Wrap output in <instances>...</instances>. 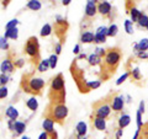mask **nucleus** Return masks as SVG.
Masks as SVG:
<instances>
[{
	"label": "nucleus",
	"mask_w": 148,
	"mask_h": 139,
	"mask_svg": "<svg viewBox=\"0 0 148 139\" xmlns=\"http://www.w3.org/2000/svg\"><path fill=\"white\" fill-rule=\"evenodd\" d=\"M138 26L140 27H143V29H146L147 27V25H148V16L146 15V14H143L142 12V15H141V17L138 18Z\"/></svg>",
	"instance_id": "31"
},
{
	"label": "nucleus",
	"mask_w": 148,
	"mask_h": 139,
	"mask_svg": "<svg viewBox=\"0 0 148 139\" xmlns=\"http://www.w3.org/2000/svg\"><path fill=\"white\" fill-rule=\"evenodd\" d=\"M130 76H131V80L132 82H138L142 80V75H141V72L138 68H135L130 72Z\"/></svg>",
	"instance_id": "24"
},
{
	"label": "nucleus",
	"mask_w": 148,
	"mask_h": 139,
	"mask_svg": "<svg viewBox=\"0 0 148 139\" xmlns=\"http://www.w3.org/2000/svg\"><path fill=\"white\" fill-rule=\"evenodd\" d=\"M101 85V81L100 80H95V81H89V87L90 90H94V89H98V87Z\"/></svg>",
	"instance_id": "41"
},
{
	"label": "nucleus",
	"mask_w": 148,
	"mask_h": 139,
	"mask_svg": "<svg viewBox=\"0 0 148 139\" xmlns=\"http://www.w3.org/2000/svg\"><path fill=\"white\" fill-rule=\"evenodd\" d=\"M138 139H148V122L145 123L140 131V137Z\"/></svg>",
	"instance_id": "30"
},
{
	"label": "nucleus",
	"mask_w": 148,
	"mask_h": 139,
	"mask_svg": "<svg viewBox=\"0 0 148 139\" xmlns=\"http://www.w3.org/2000/svg\"><path fill=\"white\" fill-rule=\"evenodd\" d=\"M15 123H16V121H14V119H10V121H8V127H9V129H10V131H14Z\"/></svg>",
	"instance_id": "48"
},
{
	"label": "nucleus",
	"mask_w": 148,
	"mask_h": 139,
	"mask_svg": "<svg viewBox=\"0 0 148 139\" xmlns=\"http://www.w3.org/2000/svg\"><path fill=\"white\" fill-rule=\"evenodd\" d=\"M77 139H86V136H77Z\"/></svg>",
	"instance_id": "54"
},
{
	"label": "nucleus",
	"mask_w": 148,
	"mask_h": 139,
	"mask_svg": "<svg viewBox=\"0 0 148 139\" xmlns=\"http://www.w3.org/2000/svg\"><path fill=\"white\" fill-rule=\"evenodd\" d=\"M48 61H49V67L51 69H54L56 67H57V62H58V55L57 54H51L49 55V58H48Z\"/></svg>",
	"instance_id": "32"
},
{
	"label": "nucleus",
	"mask_w": 148,
	"mask_h": 139,
	"mask_svg": "<svg viewBox=\"0 0 148 139\" xmlns=\"http://www.w3.org/2000/svg\"><path fill=\"white\" fill-rule=\"evenodd\" d=\"M8 96V87L6 86H0V100L5 99Z\"/></svg>",
	"instance_id": "42"
},
{
	"label": "nucleus",
	"mask_w": 148,
	"mask_h": 139,
	"mask_svg": "<svg viewBox=\"0 0 148 139\" xmlns=\"http://www.w3.org/2000/svg\"><path fill=\"white\" fill-rule=\"evenodd\" d=\"M51 33H52V26L49 24H46L42 29H41V32H40V35L42 37H48Z\"/></svg>",
	"instance_id": "28"
},
{
	"label": "nucleus",
	"mask_w": 148,
	"mask_h": 139,
	"mask_svg": "<svg viewBox=\"0 0 148 139\" xmlns=\"http://www.w3.org/2000/svg\"><path fill=\"white\" fill-rule=\"evenodd\" d=\"M114 94L111 92L105 99H101L99 101L92 104V114L94 117H99V118H104L106 119L111 114V99H112Z\"/></svg>",
	"instance_id": "5"
},
{
	"label": "nucleus",
	"mask_w": 148,
	"mask_h": 139,
	"mask_svg": "<svg viewBox=\"0 0 148 139\" xmlns=\"http://www.w3.org/2000/svg\"><path fill=\"white\" fill-rule=\"evenodd\" d=\"M68 21L66 20V18H63L62 16L57 15L56 16V21H54V32L56 35H57V37L59 38V43L63 44V41L66 40V33L68 31Z\"/></svg>",
	"instance_id": "8"
},
{
	"label": "nucleus",
	"mask_w": 148,
	"mask_h": 139,
	"mask_svg": "<svg viewBox=\"0 0 148 139\" xmlns=\"http://www.w3.org/2000/svg\"><path fill=\"white\" fill-rule=\"evenodd\" d=\"M25 53L31 59V62L34 63L35 68L38 67V64L41 63V53H40V42L36 36H31L27 38L25 43Z\"/></svg>",
	"instance_id": "6"
},
{
	"label": "nucleus",
	"mask_w": 148,
	"mask_h": 139,
	"mask_svg": "<svg viewBox=\"0 0 148 139\" xmlns=\"http://www.w3.org/2000/svg\"><path fill=\"white\" fill-rule=\"evenodd\" d=\"M125 30L128 35H132L133 33V24L131 20H126L125 21Z\"/></svg>",
	"instance_id": "36"
},
{
	"label": "nucleus",
	"mask_w": 148,
	"mask_h": 139,
	"mask_svg": "<svg viewBox=\"0 0 148 139\" xmlns=\"http://www.w3.org/2000/svg\"><path fill=\"white\" fill-rule=\"evenodd\" d=\"M146 29H147V30H148V25H147V27H146Z\"/></svg>",
	"instance_id": "56"
},
{
	"label": "nucleus",
	"mask_w": 148,
	"mask_h": 139,
	"mask_svg": "<svg viewBox=\"0 0 148 139\" xmlns=\"http://www.w3.org/2000/svg\"><path fill=\"white\" fill-rule=\"evenodd\" d=\"M117 32H119L117 25L111 24V25L109 26V29H108V37H115V36L117 35Z\"/></svg>",
	"instance_id": "29"
},
{
	"label": "nucleus",
	"mask_w": 148,
	"mask_h": 139,
	"mask_svg": "<svg viewBox=\"0 0 148 139\" xmlns=\"http://www.w3.org/2000/svg\"><path fill=\"white\" fill-rule=\"evenodd\" d=\"M136 57L140 59H147L148 58V50L147 52H136Z\"/></svg>",
	"instance_id": "44"
},
{
	"label": "nucleus",
	"mask_w": 148,
	"mask_h": 139,
	"mask_svg": "<svg viewBox=\"0 0 148 139\" xmlns=\"http://www.w3.org/2000/svg\"><path fill=\"white\" fill-rule=\"evenodd\" d=\"M106 38H108V36H104V35H98V33H95V37H94V43H96V44L105 43V42H106Z\"/></svg>",
	"instance_id": "33"
},
{
	"label": "nucleus",
	"mask_w": 148,
	"mask_h": 139,
	"mask_svg": "<svg viewBox=\"0 0 148 139\" xmlns=\"http://www.w3.org/2000/svg\"><path fill=\"white\" fill-rule=\"evenodd\" d=\"M122 132H123L122 129H120V128L117 129V133H116V139H120V138H121V136H122Z\"/></svg>",
	"instance_id": "52"
},
{
	"label": "nucleus",
	"mask_w": 148,
	"mask_h": 139,
	"mask_svg": "<svg viewBox=\"0 0 148 139\" xmlns=\"http://www.w3.org/2000/svg\"><path fill=\"white\" fill-rule=\"evenodd\" d=\"M75 131H77V136H86L88 132V126L85 122H78L75 126Z\"/></svg>",
	"instance_id": "22"
},
{
	"label": "nucleus",
	"mask_w": 148,
	"mask_h": 139,
	"mask_svg": "<svg viewBox=\"0 0 148 139\" xmlns=\"http://www.w3.org/2000/svg\"><path fill=\"white\" fill-rule=\"evenodd\" d=\"M98 3L96 0H89L86 1L85 5V18H92L95 17L96 12H98Z\"/></svg>",
	"instance_id": "13"
},
{
	"label": "nucleus",
	"mask_w": 148,
	"mask_h": 139,
	"mask_svg": "<svg viewBox=\"0 0 148 139\" xmlns=\"http://www.w3.org/2000/svg\"><path fill=\"white\" fill-rule=\"evenodd\" d=\"M136 119H137V129H141L143 126V121H142V113L138 112V111L136 113Z\"/></svg>",
	"instance_id": "39"
},
{
	"label": "nucleus",
	"mask_w": 148,
	"mask_h": 139,
	"mask_svg": "<svg viewBox=\"0 0 148 139\" xmlns=\"http://www.w3.org/2000/svg\"><path fill=\"white\" fill-rule=\"evenodd\" d=\"M20 86L24 90V92L32 94L35 96H40V95H42V90L45 89L46 82L43 79L37 78L35 76L34 73H30V74H24L21 76Z\"/></svg>",
	"instance_id": "3"
},
{
	"label": "nucleus",
	"mask_w": 148,
	"mask_h": 139,
	"mask_svg": "<svg viewBox=\"0 0 148 139\" xmlns=\"http://www.w3.org/2000/svg\"><path fill=\"white\" fill-rule=\"evenodd\" d=\"M26 131V123L24 122H20V121H16L15 123V127H14V134H15V137L20 136V134H22Z\"/></svg>",
	"instance_id": "21"
},
{
	"label": "nucleus",
	"mask_w": 148,
	"mask_h": 139,
	"mask_svg": "<svg viewBox=\"0 0 148 139\" xmlns=\"http://www.w3.org/2000/svg\"><path fill=\"white\" fill-rule=\"evenodd\" d=\"M101 62H103V58H100L98 54L92 53L88 57V63H89L90 67H96V65H100Z\"/></svg>",
	"instance_id": "17"
},
{
	"label": "nucleus",
	"mask_w": 148,
	"mask_h": 139,
	"mask_svg": "<svg viewBox=\"0 0 148 139\" xmlns=\"http://www.w3.org/2000/svg\"><path fill=\"white\" fill-rule=\"evenodd\" d=\"M61 52H62V43L58 42V43H56V46H54V54L59 55Z\"/></svg>",
	"instance_id": "45"
},
{
	"label": "nucleus",
	"mask_w": 148,
	"mask_h": 139,
	"mask_svg": "<svg viewBox=\"0 0 148 139\" xmlns=\"http://www.w3.org/2000/svg\"><path fill=\"white\" fill-rule=\"evenodd\" d=\"M71 74H72L74 81H75L78 89H79L82 94H88V92L91 91L89 87V81H88L84 76V70L78 65L77 59H74L73 63L71 64Z\"/></svg>",
	"instance_id": "4"
},
{
	"label": "nucleus",
	"mask_w": 148,
	"mask_h": 139,
	"mask_svg": "<svg viewBox=\"0 0 148 139\" xmlns=\"http://www.w3.org/2000/svg\"><path fill=\"white\" fill-rule=\"evenodd\" d=\"M5 116L9 119H14V121H16V119L18 118V112H17V110L14 107V106H9V107L6 108V111H5Z\"/></svg>",
	"instance_id": "20"
},
{
	"label": "nucleus",
	"mask_w": 148,
	"mask_h": 139,
	"mask_svg": "<svg viewBox=\"0 0 148 139\" xmlns=\"http://www.w3.org/2000/svg\"><path fill=\"white\" fill-rule=\"evenodd\" d=\"M138 112L145 113V101H141V102H140V107H138Z\"/></svg>",
	"instance_id": "49"
},
{
	"label": "nucleus",
	"mask_w": 148,
	"mask_h": 139,
	"mask_svg": "<svg viewBox=\"0 0 148 139\" xmlns=\"http://www.w3.org/2000/svg\"><path fill=\"white\" fill-rule=\"evenodd\" d=\"M95 33L91 31H83L80 33V42L82 43H94Z\"/></svg>",
	"instance_id": "16"
},
{
	"label": "nucleus",
	"mask_w": 148,
	"mask_h": 139,
	"mask_svg": "<svg viewBox=\"0 0 148 139\" xmlns=\"http://www.w3.org/2000/svg\"><path fill=\"white\" fill-rule=\"evenodd\" d=\"M126 11L130 16H131V21L132 24L138 22V18L141 17L142 12L136 7V4L133 1H126Z\"/></svg>",
	"instance_id": "9"
},
{
	"label": "nucleus",
	"mask_w": 148,
	"mask_h": 139,
	"mask_svg": "<svg viewBox=\"0 0 148 139\" xmlns=\"http://www.w3.org/2000/svg\"><path fill=\"white\" fill-rule=\"evenodd\" d=\"M26 106H27V108L31 110V111H37V108H38V101H37V99L34 96V97H31V99H29L26 101Z\"/></svg>",
	"instance_id": "25"
},
{
	"label": "nucleus",
	"mask_w": 148,
	"mask_h": 139,
	"mask_svg": "<svg viewBox=\"0 0 148 139\" xmlns=\"http://www.w3.org/2000/svg\"><path fill=\"white\" fill-rule=\"evenodd\" d=\"M94 53H95V54H98L100 58H104L105 55H106V49H104V48H99V47H98V48L95 49V52H94Z\"/></svg>",
	"instance_id": "43"
},
{
	"label": "nucleus",
	"mask_w": 148,
	"mask_h": 139,
	"mask_svg": "<svg viewBox=\"0 0 148 139\" xmlns=\"http://www.w3.org/2000/svg\"><path fill=\"white\" fill-rule=\"evenodd\" d=\"M41 6H42V4H41V1H38V0H31V1H29L26 5V7L30 9L32 11H38L41 9Z\"/></svg>",
	"instance_id": "26"
},
{
	"label": "nucleus",
	"mask_w": 148,
	"mask_h": 139,
	"mask_svg": "<svg viewBox=\"0 0 148 139\" xmlns=\"http://www.w3.org/2000/svg\"><path fill=\"white\" fill-rule=\"evenodd\" d=\"M21 139H30V138H29V137H22Z\"/></svg>",
	"instance_id": "55"
},
{
	"label": "nucleus",
	"mask_w": 148,
	"mask_h": 139,
	"mask_svg": "<svg viewBox=\"0 0 148 139\" xmlns=\"http://www.w3.org/2000/svg\"><path fill=\"white\" fill-rule=\"evenodd\" d=\"M122 59V50L120 47H110L106 49V55L103 58V62L100 64V79L103 82L106 81L116 73L117 68Z\"/></svg>",
	"instance_id": "1"
},
{
	"label": "nucleus",
	"mask_w": 148,
	"mask_h": 139,
	"mask_svg": "<svg viewBox=\"0 0 148 139\" xmlns=\"http://www.w3.org/2000/svg\"><path fill=\"white\" fill-rule=\"evenodd\" d=\"M85 58H88V57H86V54H85V53H80L75 59H77V61H82V59H85Z\"/></svg>",
	"instance_id": "51"
},
{
	"label": "nucleus",
	"mask_w": 148,
	"mask_h": 139,
	"mask_svg": "<svg viewBox=\"0 0 148 139\" xmlns=\"http://www.w3.org/2000/svg\"><path fill=\"white\" fill-rule=\"evenodd\" d=\"M9 80H10L9 75H6V74H0V86H5Z\"/></svg>",
	"instance_id": "37"
},
{
	"label": "nucleus",
	"mask_w": 148,
	"mask_h": 139,
	"mask_svg": "<svg viewBox=\"0 0 148 139\" xmlns=\"http://www.w3.org/2000/svg\"><path fill=\"white\" fill-rule=\"evenodd\" d=\"M111 110L116 113H120L121 111L123 110V106H125V100H123V96L122 95H117V94H114L112 99H111Z\"/></svg>",
	"instance_id": "11"
},
{
	"label": "nucleus",
	"mask_w": 148,
	"mask_h": 139,
	"mask_svg": "<svg viewBox=\"0 0 148 139\" xmlns=\"http://www.w3.org/2000/svg\"><path fill=\"white\" fill-rule=\"evenodd\" d=\"M135 50L136 52H147L148 50V38H143L137 44H135Z\"/></svg>",
	"instance_id": "18"
},
{
	"label": "nucleus",
	"mask_w": 148,
	"mask_h": 139,
	"mask_svg": "<svg viewBox=\"0 0 148 139\" xmlns=\"http://www.w3.org/2000/svg\"><path fill=\"white\" fill-rule=\"evenodd\" d=\"M0 49H3V50H9L10 49V46H9L8 40L4 36L0 37Z\"/></svg>",
	"instance_id": "34"
},
{
	"label": "nucleus",
	"mask_w": 148,
	"mask_h": 139,
	"mask_svg": "<svg viewBox=\"0 0 148 139\" xmlns=\"http://www.w3.org/2000/svg\"><path fill=\"white\" fill-rule=\"evenodd\" d=\"M48 69H51L48 59H43V61H41V63L38 64V67H37V70H38L40 73H45V72H47Z\"/></svg>",
	"instance_id": "27"
},
{
	"label": "nucleus",
	"mask_w": 148,
	"mask_h": 139,
	"mask_svg": "<svg viewBox=\"0 0 148 139\" xmlns=\"http://www.w3.org/2000/svg\"><path fill=\"white\" fill-rule=\"evenodd\" d=\"M108 29H109V27H106V26H100V27H98V29H96V32H95V33L108 36Z\"/></svg>",
	"instance_id": "38"
},
{
	"label": "nucleus",
	"mask_w": 148,
	"mask_h": 139,
	"mask_svg": "<svg viewBox=\"0 0 148 139\" xmlns=\"http://www.w3.org/2000/svg\"><path fill=\"white\" fill-rule=\"evenodd\" d=\"M68 116V107L66 104H49L47 112H46V117L52 118L54 123L62 124L63 121Z\"/></svg>",
	"instance_id": "7"
},
{
	"label": "nucleus",
	"mask_w": 148,
	"mask_h": 139,
	"mask_svg": "<svg viewBox=\"0 0 148 139\" xmlns=\"http://www.w3.org/2000/svg\"><path fill=\"white\" fill-rule=\"evenodd\" d=\"M128 76H130V72H126V73H125L123 75H122V76H120V78L117 79V81H116V85H117V86H120V85H121L123 81H126V79H127Z\"/></svg>",
	"instance_id": "40"
},
{
	"label": "nucleus",
	"mask_w": 148,
	"mask_h": 139,
	"mask_svg": "<svg viewBox=\"0 0 148 139\" xmlns=\"http://www.w3.org/2000/svg\"><path fill=\"white\" fill-rule=\"evenodd\" d=\"M4 37H5L6 40H17L18 37V30L17 27L16 29H11V30H5V33H4Z\"/></svg>",
	"instance_id": "23"
},
{
	"label": "nucleus",
	"mask_w": 148,
	"mask_h": 139,
	"mask_svg": "<svg viewBox=\"0 0 148 139\" xmlns=\"http://www.w3.org/2000/svg\"><path fill=\"white\" fill-rule=\"evenodd\" d=\"M25 64V61L24 59H18V61L15 62V68H22Z\"/></svg>",
	"instance_id": "47"
},
{
	"label": "nucleus",
	"mask_w": 148,
	"mask_h": 139,
	"mask_svg": "<svg viewBox=\"0 0 148 139\" xmlns=\"http://www.w3.org/2000/svg\"><path fill=\"white\" fill-rule=\"evenodd\" d=\"M18 25V20L17 18H12V20H10L8 22V24L5 25V30H11V29H16Z\"/></svg>",
	"instance_id": "35"
},
{
	"label": "nucleus",
	"mask_w": 148,
	"mask_h": 139,
	"mask_svg": "<svg viewBox=\"0 0 148 139\" xmlns=\"http://www.w3.org/2000/svg\"><path fill=\"white\" fill-rule=\"evenodd\" d=\"M98 12L104 17L112 20V5L109 1H99L98 3Z\"/></svg>",
	"instance_id": "10"
},
{
	"label": "nucleus",
	"mask_w": 148,
	"mask_h": 139,
	"mask_svg": "<svg viewBox=\"0 0 148 139\" xmlns=\"http://www.w3.org/2000/svg\"><path fill=\"white\" fill-rule=\"evenodd\" d=\"M38 139H51V134L47 133V132H42V133L40 134Z\"/></svg>",
	"instance_id": "46"
},
{
	"label": "nucleus",
	"mask_w": 148,
	"mask_h": 139,
	"mask_svg": "<svg viewBox=\"0 0 148 139\" xmlns=\"http://www.w3.org/2000/svg\"><path fill=\"white\" fill-rule=\"evenodd\" d=\"M72 1H71V0H63V1H62V4H63V5L64 6H68L69 5V4H71Z\"/></svg>",
	"instance_id": "53"
},
{
	"label": "nucleus",
	"mask_w": 148,
	"mask_h": 139,
	"mask_svg": "<svg viewBox=\"0 0 148 139\" xmlns=\"http://www.w3.org/2000/svg\"><path fill=\"white\" fill-rule=\"evenodd\" d=\"M91 123H92V127L100 132H104L106 129V119H104V118H99V117L91 116Z\"/></svg>",
	"instance_id": "14"
},
{
	"label": "nucleus",
	"mask_w": 148,
	"mask_h": 139,
	"mask_svg": "<svg viewBox=\"0 0 148 139\" xmlns=\"http://www.w3.org/2000/svg\"><path fill=\"white\" fill-rule=\"evenodd\" d=\"M42 127L45 129V132H47L49 134L54 133V121L49 117H45L43 122H42Z\"/></svg>",
	"instance_id": "15"
},
{
	"label": "nucleus",
	"mask_w": 148,
	"mask_h": 139,
	"mask_svg": "<svg viewBox=\"0 0 148 139\" xmlns=\"http://www.w3.org/2000/svg\"><path fill=\"white\" fill-rule=\"evenodd\" d=\"M131 123V117H130L128 114H121L120 116V118H119V128L120 129H123V128H126L128 124Z\"/></svg>",
	"instance_id": "19"
},
{
	"label": "nucleus",
	"mask_w": 148,
	"mask_h": 139,
	"mask_svg": "<svg viewBox=\"0 0 148 139\" xmlns=\"http://www.w3.org/2000/svg\"><path fill=\"white\" fill-rule=\"evenodd\" d=\"M73 53L79 55V53H80V46L79 44H75V47H74V49H73Z\"/></svg>",
	"instance_id": "50"
},
{
	"label": "nucleus",
	"mask_w": 148,
	"mask_h": 139,
	"mask_svg": "<svg viewBox=\"0 0 148 139\" xmlns=\"http://www.w3.org/2000/svg\"><path fill=\"white\" fill-rule=\"evenodd\" d=\"M49 104H64L66 101V80L62 73L57 74L51 81Z\"/></svg>",
	"instance_id": "2"
},
{
	"label": "nucleus",
	"mask_w": 148,
	"mask_h": 139,
	"mask_svg": "<svg viewBox=\"0 0 148 139\" xmlns=\"http://www.w3.org/2000/svg\"><path fill=\"white\" fill-rule=\"evenodd\" d=\"M15 61L12 59L11 54H9L8 57L4 59V62L1 63V65H0V72H1V74H10L14 72V69H15V63H14Z\"/></svg>",
	"instance_id": "12"
}]
</instances>
